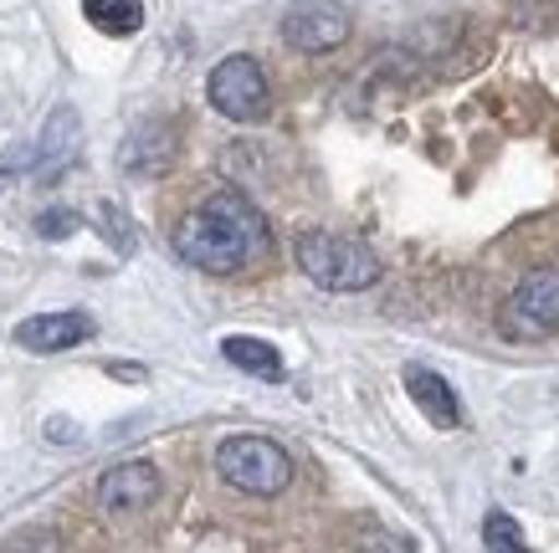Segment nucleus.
I'll use <instances>...</instances> for the list:
<instances>
[{
	"instance_id": "1",
	"label": "nucleus",
	"mask_w": 559,
	"mask_h": 553,
	"mask_svg": "<svg viewBox=\"0 0 559 553\" xmlns=\"http://www.w3.org/2000/svg\"><path fill=\"white\" fill-rule=\"evenodd\" d=\"M175 252H180V262L211 272V277L247 272L257 256L267 252V216L237 190H211L195 211L180 216Z\"/></svg>"
},
{
	"instance_id": "2",
	"label": "nucleus",
	"mask_w": 559,
	"mask_h": 553,
	"mask_svg": "<svg viewBox=\"0 0 559 553\" xmlns=\"http://www.w3.org/2000/svg\"><path fill=\"white\" fill-rule=\"evenodd\" d=\"M293 256L313 287L323 292H365L380 282V256L355 241V236H334V231H304L293 241Z\"/></svg>"
},
{
	"instance_id": "3",
	"label": "nucleus",
	"mask_w": 559,
	"mask_h": 553,
	"mask_svg": "<svg viewBox=\"0 0 559 553\" xmlns=\"http://www.w3.org/2000/svg\"><path fill=\"white\" fill-rule=\"evenodd\" d=\"M216 471L247 497H277L293 482V456L267 436H226L216 446Z\"/></svg>"
},
{
	"instance_id": "4",
	"label": "nucleus",
	"mask_w": 559,
	"mask_h": 553,
	"mask_svg": "<svg viewBox=\"0 0 559 553\" xmlns=\"http://www.w3.org/2000/svg\"><path fill=\"white\" fill-rule=\"evenodd\" d=\"M205 98H211V108H216L221 118H231V123H257V118H267V77H262V68H257V57H226V62H216L211 68V77H205Z\"/></svg>"
},
{
	"instance_id": "5",
	"label": "nucleus",
	"mask_w": 559,
	"mask_h": 553,
	"mask_svg": "<svg viewBox=\"0 0 559 553\" xmlns=\"http://www.w3.org/2000/svg\"><path fill=\"white\" fill-rule=\"evenodd\" d=\"M503 328H509V338H524V344L555 334L559 328V267L528 272L524 282L513 287L509 302H503Z\"/></svg>"
},
{
	"instance_id": "6",
	"label": "nucleus",
	"mask_w": 559,
	"mask_h": 553,
	"mask_svg": "<svg viewBox=\"0 0 559 553\" xmlns=\"http://www.w3.org/2000/svg\"><path fill=\"white\" fill-rule=\"evenodd\" d=\"M344 36H349V11L340 0H298L283 16V41L298 51H313V57L344 47Z\"/></svg>"
},
{
	"instance_id": "7",
	"label": "nucleus",
	"mask_w": 559,
	"mask_h": 553,
	"mask_svg": "<svg viewBox=\"0 0 559 553\" xmlns=\"http://www.w3.org/2000/svg\"><path fill=\"white\" fill-rule=\"evenodd\" d=\"M154 497H159V471L150 461H123V467L103 471V482H98V503L108 513H139Z\"/></svg>"
},
{
	"instance_id": "8",
	"label": "nucleus",
	"mask_w": 559,
	"mask_h": 553,
	"mask_svg": "<svg viewBox=\"0 0 559 553\" xmlns=\"http://www.w3.org/2000/svg\"><path fill=\"white\" fill-rule=\"evenodd\" d=\"M93 338V318L87 313H36L16 328V344L32 353H62V349H78Z\"/></svg>"
},
{
	"instance_id": "9",
	"label": "nucleus",
	"mask_w": 559,
	"mask_h": 553,
	"mask_svg": "<svg viewBox=\"0 0 559 553\" xmlns=\"http://www.w3.org/2000/svg\"><path fill=\"white\" fill-rule=\"evenodd\" d=\"M406 395L416 400V410H421L431 425H441V431H457V425H462V400H457V389L447 385L437 369L411 364V369H406Z\"/></svg>"
},
{
	"instance_id": "10",
	"label": "nucleus",
	"mask_w": 559,
	"mask_h": 553,
	"mask_svg": "<svg viewBox=\"0 0 559 553\" xmlns=\"http://www.w3.org/2000/svg\"><path fill=\"white\" fill-rule=\"evenodd\" d=\"M221 359H231L241 374H257V380H267V385L288 380V364H283V353L272 349V344H262V338H247V334L221 338Z\"/></svg>"
},
{
	"instance_id": "11",
	"label": "nucleus",
	"mask_w": 559,
	"mask_h": 553,
	"mask_svg": "<svg viewBox=\"0 0 559 553\" xmlns=\"http://www.w3.org/2000/svg\"><path fill=\"white\" fill-rule=\"evenodd\" d=\"M83 16L103 36H134L144 26V0H83Z\"/></svg>"
},
{
	"instance_id": "12",
	"label": "nucleus",
	"mask_w": 559,
	"mask_h": 553,
	"mask_svg": "<svg viewBox=\"0 0 559 553\" xmlns=\"http://www.w3.org/2000/svg\"><path fill=\"white\" fill-rule=\"evenodd\" d=\"M483 553H528L519 522H513L509 513H498V507L483 518Z\"/></svg>"
},
{
	"instance_id": "13",
	"label": "nucleus",
	"mask_w": 559,
	"mask_h": 553,
	"mask_svg": "<svg viewBox=\"0 0 559 553\" xmlns=\"http://www.w3.org/2000/svg\"><path fill=\"white\" fill-rule=\"evenodd\" d=\"M5 553H62V543L51 528H21V533H11Z\"/></svg>"
},
{
	"instance_id": "14",
	"label": "nucleus",
	"mask_w": 559,
	"mask_h": 553,
	"mask_svg": "<svg viewBox=\"0 0 559 553\" xmlns=\"http://www.w3.org/2000/svg\"><path fill=\"white\" fill-rule=\"evenodd\" d=\"M36 231L47 236V241H62V236L78 231V216H72V211H41V216H36Z\"/></svg>"
},
{
	"instance_id": "15",
	"label": "nucleus",
	"mask_w": 559,
	"mask_h": 553,
	"mask_svg": "<svg viewBox=\"0 0 559 553\" xmlns=\"http://www.w3.org/2000/svg\"><path fill=\"white\" fill-rule=\"evenodd\" d=\"M359 553H416L401 533H385V528H374V533L359 538Z\"/></svg>"
}]
</instances>
